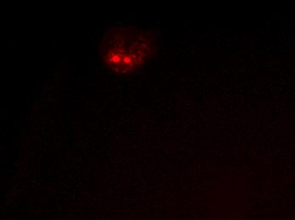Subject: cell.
Returning a JSON list of instances; mask_svg holds the SVG:
<instances>
[{
  "mask_svg": "<svg viewBox=\"0 0 295 220\" xmlns=\"http://www.w3.org/2000/svg\"><path fill=\"white\" fill-rule=\"evenodd\" d=\"M156 54L155 36L132 26H111L98 47L103 64L114 73H137Z\"/></svg>",
  "mask_w": 295,
  "mask_h": 220,
  "instance_id": "cell-1",
  "label": "cell"
}]
</instances>
